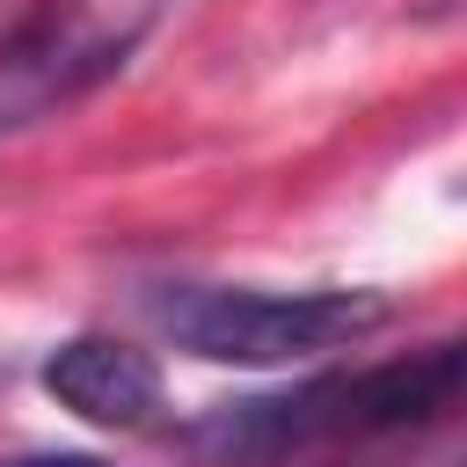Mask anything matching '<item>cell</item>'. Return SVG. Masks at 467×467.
I'll return each instance as SVG.
<instances>
[{
	"mask_svg": "<svg viewBox=\"0 0 467 467\" xmlns=\"http://www.w3.org/2000/svg\"><path fill=\"white\" fill-rule=\"evenodd\" d=\"M168 15V0H36V15L0 44V139L95 95Z\"/></svg>",
	"mask_w": 467,
	"mask_h": 467,
	"instance_id": "2",
	"label": "cell"
},
{
	"mask_svg": "<svg viewBox=\"0 0 467 467\" xmlns=\"http://www.w3.org/2000/svg\"><path fill=\"white\" fill-rule=\"evenodd\" d=\"M0 467H102L95 452H29V460H0Z\"/></svg>",
	"mask_w": 467,
	"mask_h": 467,
	"instance_id": "4",
	"label": "cell"
},
{
	"mask_svg": "<svg viewBox=\"0 0 467 467\" xmlns=\"http://www.w3.org/2000/svg\"><path fill=\"white\" fill-rule=\"evenodd\" d=\"M44 394L102 431H139L161 416V365L124 336H66L44 358Z\"/></svg>",
	"mask_w": 467,
	"mask_h": 467,
	"instance_id": "3",
	"label": "cell"
},
{
	"mask_svg": "<svg viewBox=\"0 0 467 467\" xmlns=\"http://www.w3.org/2000/svg\"><path fill=\"white\" fill-rule=\"evenodd\" d=\"M161 328L212 358V365H299L321 350H343L387 321L379 292H255V285H175L161 306Z\"/></svg>",
	"mask_w": 467,
	"mask_h": 467,
	"instance_id": "1",
	"label": "cell"
}]
</instances>
